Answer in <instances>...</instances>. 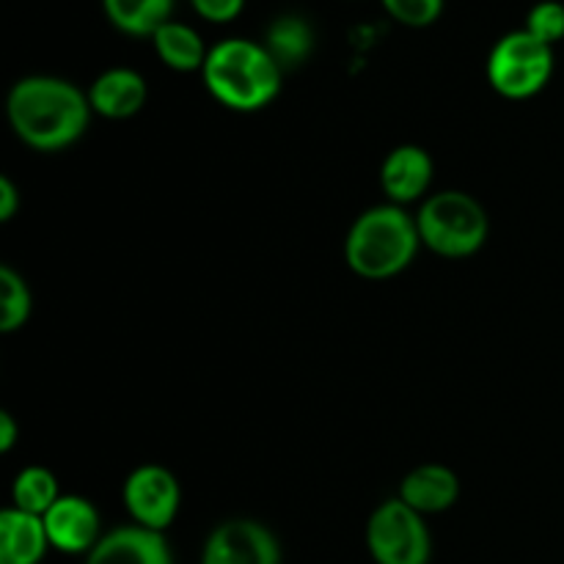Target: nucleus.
<instances>
[{
	"label": "nucleus",
	"instance_id": "6ab92c4d",
	"mask_svg": "<svg viewBox=\"0 0 564 564\" xmlns=\"http://www.w3.org/2000/svg\"><path fill=\"white\" fill-rule=\"evenodd\" d=\"M31 290L14 268H0V330L14 334L31 317Z\"/></svg>",
	"mask_w": 564,
	"mask_h": 564
},
{
	"label": "nucleus",
	"instance_id": "a211bd4d",
	"mask_svg": "<svg viewBox=\"0 0 564 564\" xmlns=\"http://www.w3.org/2000/svg\"><path fill=\"white\" fill-rule=\"evenodd\" d=\"M61 499L58 479L53 471L42 466H28L17 474L14 485H11V505L22 512L44 518V512Z\"/></svg>",
	"mask_w": 564,
	"mask_h": 564
},
{
	"label": "nucleus",
	"instance_id": "6e6552de",
	"mask_svg": "<svg viewBox=\"0 0 564 564\" xmlns=\"http://www.w3.org/2000/svg\"><path fill=\"white\" fill-rule=\"evenodd\" d=\"M202 564H281L279 540L262 523L235 518L209 534Z\"/></svg>",
	"mask_w": 564,
	"mask_h": 564
},
{
	"label": "nucleus",
	"instance_id": "9b49d317",
	"mask_svg": "<svg viewBox=\"0 0 564 564\" xmlns=\"http://www.w3.org/2000/svg\"><path fill=\"white\" fill-rule=\"evenodd\" d=\"M86 564H174L163 532L143 527H121L99 538Z\"/></svg>",
	"mask_w": 564,
	"mask_h": 564
},
{
	"label": "nucleus",
	"instance_id": "9d476101",
	"mask_svg": "<svg viewBox=\"0 0 564 564\" xmlns=\"http://www.w3.org/2000/svg\"><path fill=\"white\" fill-rule=\"evenodd\" d=\"M430 182H433V158L422 147L402 143L386 154L380 185L391 204L405 207V204L419 202L427 193Z\"/></svg>",
	"mask_w": 564,
	"mask_h": 564
},
{
	"label": "nucleus",
	"instance_id": "39448f33",
	"mask_svg": "<svg viewBox=\"0 0 564 564\" xmlns=\"http://www.w3.org/2000/svg\"><path fill=\"white\" fill-rule=\"evenodd\" d=\"M554 75V47L523 31L499 39L488 58V80L501 97L529 99L543 91Z\"/></svg>",
	"mask_w": 564,
	"mask_h": 564
},
{
	"label": "nucleus",
	"instance_id": "2eb2a0df",
	"mask_svg": "<svg viewBox=\"0 0 564 564\" xmlns=\"http://www.w3.org/2000/svg\"><path fill=\"white\" fill-rule=\"evenodd\" d=\"M264 50L273 55L281 69H295L312 55L314 50V31L303 17L284 14L270 22L264 33Z\"/></svg>",
	"mask_w": 564,
	"mask_h": 564
},
{
	"label": "nucleus",
	"instance_id": "412c9836",
	"mask_svg": "<svg viewBox=\"0 0 564 564\" xmlns=\"http://www.w3.org/2000/svg\"><path fill=\"white\" fill-rule=\"evenodd\" d=\"M383 6L397 22L411 28L433 25L444 11V0H383Z\"/></svg>",
	"mask_w": 564,
	"mask_h": 564
},
{
	"label": "nucleus",
	"instance_id": "4468645a",
	"mask_svg": "<svg viewBox=\"0 0 564 564\" xmlns=\"http://www.w3.org/2000/svg\"><path fill=\"white\" fill-rule=\"evenodd\" d=\"M50 549L44 518L17 507L0 512V564H39Z\"/></svg>",
	"mask_w": 564,
	"mask_h": 564
},
{
	"label": "nucleus",
	"instance_id": "ddd939ff",
	"mask_svg": "<svg viewBox=\"0 0 564 564\" xmlns=\"http://www.w3.org/2000/svg\"><path fill=\"white\" fill-rule=\"evenodd\" d=\"M457 496H460V479L441 463H424V466L413 468L400 485V499L422 516L449 510Z\"/></svg>",
	"mask_w": 564,
	"mask_h": 564
},
{
	"label": "nucleus",
	"instance_id": "f257e3e1",
	"mask_svg": "<svg viewBox=\"0 0 564 564\" xmlns=\"http://www.w3.org/2000/svg\"><path fill=\"white\" fill-rule=\"evenodd\" d=\"M91 102L75 83L50 75L22 77L6 97V116L22 143L58 152L80 141L91 121Z\"/></svg>",
	"mask_w": 564,
	"mask_h": 564
},
{
	"label": "nucleus",
	"instance_id": "20e7f679",
	"mask_svg": "<svg viewBox=\"0 0 564 564\" xmlns=\"http://www.w3.org/2000/svg\"><path fill=\"white\" fill-rule=\"evenodd\" d=\"M422 246L446 259L474 257L490 231L488 213L463 191H441L424 198L416 215Z\"/></svg>",
	"mask_w": 564,
	"mask_h": 564
},
{
	"label": "nucleus",
	"instance_id": "aec40b11",
	"mask_svg": "<svg viewBox=\"0 0 564 564\" xmlns=\"http://www.w3.org/2000/svg\"><path fill=\"white\" fill-rule=\"evenodd\" d=\"M527 31L543 44L554 47L564 39V3L560 0H543L534 6L527 17Z\"/></svg>",
	"mask_w": 564,
	"mask_h": 564
},
{
	"label": "nucleus",
	"instance_id": "0eeeda50",
	"mask_svg": "<svg viewBox=\"0 0 564 564\" xmlns=\"http://www.w3.org/2000/svg\"><path fill=\"white\" fill-rule=\"evenodd\" d=\"M121 499H124V507L132 516V521H135V527L165 532L174 523L182 505L180 479L169 468L154 466V463L138 466L127 477Z\"/></svg>",
	"mask_w": 564,
	"mask_h": 564
},
{
	"label": "nucleus",
	"instance_id": "b1692460",
	"mask_svg": "<svg viewBox=\"0 0 564 564\" xmlns=\"http://www.w3.org/2000/svg\"><path fill=\"white\" fill-rule=\"evenodd\" d=\"M17 435H20V427H17L14 416L3 411L0 413V452H6V455H9L17 444Z\"/></svg>",
	"mask_w": 564,
	"mask_h": 564
},
{
	"label": "nucleus",
	"instance_id": "5701e85b",
	"mask_svg": "<svg viewBox=\"0 0 564 564\" xmlns=\"http://www.w3.org/2000/svg\"><path fill=\"white\" fill-rule=\"evenodd\" d=\"M20 209V191L9 176H0V220H11Z\"/></svg>",
	"mask_w": 564,
	"mask_h": 564
},
{
	"label": "nucleus",
	"instance_id": "423d86ee",
	"mask_svg": "<svg viewBox=\"0 0 564 564\" xmlns=\"http://www.w3.org/2000/svg\"><path fill=\"white\" fill-rule=\"evenodd\" d=\"M367 549L378 564H427L433 543L422 512L389 499L369 516Z\"/></svg>",
	"mask_w": 564,
	"mask_h": 564
},
{
	"label": "nucleus",
	"instance_id": "7ed1b4c3",
	"mask_svg": "<svg viewBox=\"0 0 564 564\" xmlns=\"http://www.w3.org/2000/svg\"><path fill=\"white\" fill-rule=\"evenodd\" d=\"M422 237L416 218L397 204L367 209L350 226L345 240V262L361 279L383 281L400 275L416 259Z\"/></svg>",
	"mask_w": 564,
	"mask_h": 564
},
{
	"label": "nucleus",
	"instance_id": "dca6fc26",
	"mask_svg": "<svg viewBox=\"0 0 564 564\" xmlns=\"http://www.w3.org/2000/svg\"><path fill=\"white\" fill-rule=\"evenodd\" d=\"M154 50H158L160 61L174 72H196L204 69L209 50L204 47V39L193 31L185 22H165L158 33H154Z\"/></svg>",
	"mask_w": 564,
	"mask_h": 564
},
{
	"label": "nucleus",
	"instance_id": "1a4fd4ad",
	"mask_svg": "<svg viewBox=\"0 0 564 564\" xmlns=\"http://www.w3.org/2000/svg\"><path fill=\"white\" fill-rule=\"evenodd\" d=\"M50 549L64 554H88L99 543V516L97 507L83 496H61L44 512Z\"/></svg>",
	"mask_w": 564,
	"mask_h": 564
},
{
	"label": "nucleus",
	"instance_id": "f03ea898",
	"mask_svg": "<svg viewBox=\"0 0 564 564\" xmlns=\"http://www.w3.org/2000/svg\"><path fill=\"white\" fill-rule=\"evenodd\" d=\"M204 86L224 108L253 113L279 97L284 69L251 39H226L215 44L204 61Z\"/></svg>",
	"mask_w": 564,
	"mask_h": 564
},
{
	"label": "nucleus",
	"instance_id": "f8f14e48",
	"mask_svg": "<svg viewBox=\"0 0 564 564\" xmlns=\"http://www.w3.org/2000/svg\"><path fill=\"white\" fill-rule=\"evenodd\" d=\"M147 80L135 69L116 66L102 72L88 88V102L94 113L105 119H130L147 102Z\"/></svg>",
	"mask_w": 564,
	"mask_h": 564
},
{
	"label": "nucleus",
	"instance_id": "f3484780",
	"mask_svg": "<svg viewBox=\"0 0 564 564\" xmlns=\"http://www.w3.org/2000/svg\"><path fill=\"white\" fill-rule=\"evenodd\" d=\"M108 20L130 36H154L171 22L174 0H102Z\"/></svg>",
	"mask_w": 564,
	"mask_h": 564
},
{
	"label": "nucleus",
	"instance_id": "4be33fe9",
	"mask_svg": "<svg viewBox=\"0 0 564 564\" xmlns=\"http://www.w3.org/2000/svg\"><path fill=\"white\" fill-rule=\"evenodd\" d=\"M191 3L207 22H231L242 11L246 0H191Z\"/></svg>",
	"mask_w": 564,
	"mask_h": 564
}]
</instances>
